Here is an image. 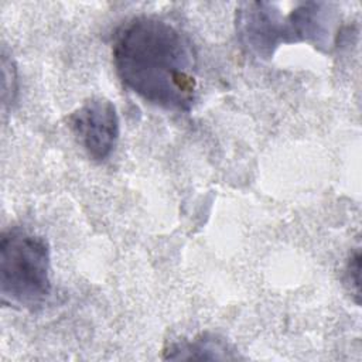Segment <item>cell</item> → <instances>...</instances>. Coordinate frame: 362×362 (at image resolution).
<instances>
[{"label": "cell", "instance_id": "6da1fadb", "mask_svg": "<svg viewBox=\"0 0 362 362\" xmlns=\"http://www.w3.org/2000/svg\"><path fill=\"white\" fill-rule=\"evenodd\" d=\"M113 64L122 83L146 102L189 112L197 93V55L189 38L157 16H137L113 37Z\"/></svg>", "mask_w": 362, "mask_h": 362}, {"label": "cell", "instance_id": "7a4b0ae2", "mask_svg": "<svg viewBox=\"0 0 362 362\" xmlns=\"http://www.w3.org/2000/svg\"><path fill=\"white\" fill-rule=\"evenodd\" d=\"M51 250L47 239L13 226L0 239V294L3 303L35 310L51 297Z\"/></svg>", "mask_w": 362, "mask_h": 362}, {"label": "cell", "instance_id": "3957f363", "mask_svg": "<svg viewBox=\"0 0 362 362\" xmlns=\"http://www.w3.org/2000/svg\"><path fill=\"white\" fill-rule=\"evenodd\" d=\"M236 31L242 45L260 59H270L281 44L300 42L293 13L283 14L269 1L242 3L236 8Z\"/></svg>", "mask_w": 362, "mask_h": 362}, {"label": "cell", "instance_id": "277c9868", "mask_svg": "<svg viewBox=\"0 0 362 362\" xmlns=\"http://www.w3.org/2000/svg\"><path fill=\"white\" fill-rule=\"evenodd\" d=\"M68 124L93 161H105L117 144L120 120L116 106L106 98L96 96L83 102L69 115Z\"/></svg>", "mask_w": 362, "mask_h": 362}, {"label": "cell", "instance_id": "5b68a950", "mask_svg": "<svg viewBox=\"0 0 362 362\" xmlns=\"http://www.w3.org/2000/svg\"><path fill=\"white\" fill-rule=\"evenodd\" d=\"M164 359H206V361H225L236 359L230 345L225 338L202 332L191 339H178L164 348Z\"/></svg>", "mask_w": 362, "mask_h": 362}, {"label": "cell", "instance_id": "8992f818", "mask_svg": "<svg viewBox=\"0 0 362 362\" xmlns=\"http://www.w3.org/2000/svg\"><path fill=\"white\" fill-rule=\"evenodd\" d=\"M1 69H3V109L10 106L16 100L17 95V71L11 58L7 57L6 49L1 52Z\"/></svg>", "mask_w": 362, "mask_h": 362}, {"label": "cell", "instance_id": "52a82bcc", "mask_svg": "<svg viewBox=\"0 0 362 362\" xmlns=\"http://www.w3.org/2000/svg\"><path fill=\"white\" fill-rule=\"evenodd\" d=\"M361 250L355 247L354 252L349 255L346 264H345V284L348 286L351 294L355 296V303L359 304L361 297Z\"/></svg>", "mask_w": 362, "mask_h": 362}]
</instances>
